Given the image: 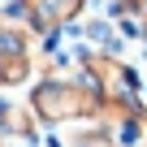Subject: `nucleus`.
<instances>
[{"mask_svg": "<svg viewBox=\"0 0 147 147\" xmlns=\"http://www.w3.org/2000/svg\"><path fill=\"white\" fill-rule=\"evenodd\" d=\"M0 91H5V69H0Z\"/></svg>", "mask_w": 147, "mask_h": 147, "instance_id": "f03ea898", "label": "nucleus"}, {"mask_svg": "<svg viewBox=\"0 0 147 147\" xmlns=\"http://www.w3.org/2000/svg\"><path fill=\"white\" fill-rule=\"evenodd\" d=\"M30 113L35 121L43 125H61V121H87L100 113V91L87 82V78H56V74H48V78H39L30 87Z\"/></svg>", "mask_w": 147, "mask_h": 147, "instance_id": "f257e3e1", "label": "nucleus"}]
</instances>
